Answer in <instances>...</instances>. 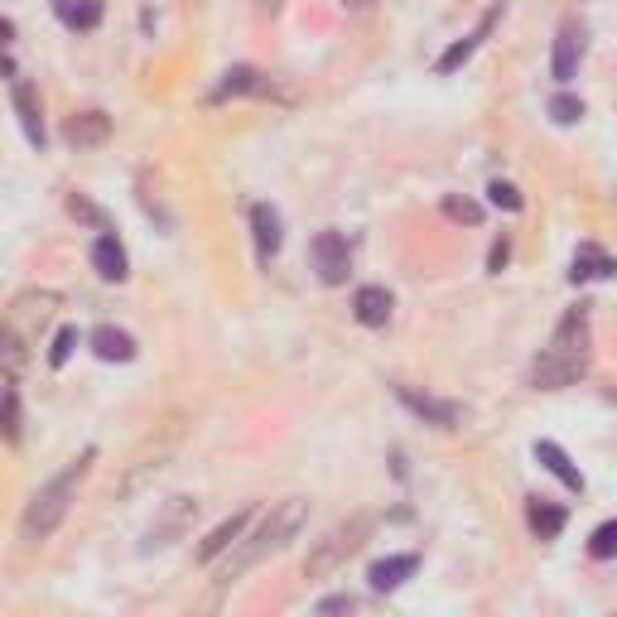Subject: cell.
Wrapping results in <instances>:
<instances>
[{
  "label": "cell",
  "instance_id": "cell-6",
  "mask_svg": "<svg viewBox=\"0 0 617 617\" xmlns=\"http://www.w3.org/2000/svg\"><path fill=\"white\" fill-rule=\"evenodd\" d=\"M193 516H198V502H193V497H174V502L160 511V521H155V526L145 531V545H140V555L169 550V545H174V540L188 531V521H193Z\"/></svg>",
  "mask_w": 617,
  "mask_h": 617
},
{
  "label": "cell",
  "instance_id": "cell-27",
  "mask_svg": "<svg viewBox=\"0 0 617 617\" xmlns=\"http://www.w3.org/2000/svg\"><path fill=\"white\" fill-rule=\"evenodd\" d=\"M5 439L10 444L20 439V396H15V381L5 386Z\"/></svg>",
  "mask_w": 617,
  "mask_h": 617
},
{
  "label": "cell",
  "instance_id": "cell-8",
  "mask_svg": "<svg viewBox=\"0 0 617 617\" xmlns=\"http://www.w3.org/2000/svg\"><path fill=\"white\" fill-rule=\"evenodd\" d=\"M10 102H15V116L25 126L29 145H44V111H39V97H34V87L25 78H10Z\"/></svg>",
  "mask_w": 617,
  "mask_h": 617
},
{
  "label": "cell",
  "instance_id": "cell-10",
  "mask_svg": "<svg viewBox=\"0 0 617 617\" xmlns=\"http://www.w3.org/2000/svg\"><path fill=\"white\" fill-rule=\"evenodd\" d=\"M63 135H68V145L92 150V145H102V140L111 135V116L107 111H82V116H73V121L63 126Z\"/></svg>",
  "mask_w": 617,
  "mask_h": 617
},
{
  "label": "cell",
  "instance_id": "cell-31",
  "mask_svg": "<svg viewBox=\"0 0 617 617\" xmlns=\"http://www.w3.org/2000/svg\"><path fill=\"white\" fill-rule=\"evenodd\" d=\"M507 256H511V246H507V242H497V246H492V256H487V266L502 270V266H507Z\"/></svg>",
  "mask_w": 617,
  "mask_h": 617
},
{
  "label": "cell",
  "instance_id": "cell-7",
  "mask_svg": "<svg viewBox=\"0 0 617 617\" xmlns=\"http://www.w3.org/2000/svg\"><path fill=\"white\" fill-rule=\"evenodd\" d=\"M309 251H314V266H319L323 285H343V280H348L352 256H348V237H343V232H319Z\"/></svg>",
  "mask_w": 617,
  "mask_h": 617
},
{
  "label": "cell",
  "instance_id": "cell-22",
  "mask_svg": "<svg viewBox=\"0 0 617 617\" xmlns=\"http://www.w3.org/2000/svg\"><path fill=\"white\" fill-rule=\"evenodd\" d=\"M526 516H531V531H536L540 540H555V536L564 531V511H560V507H550V502H540V497H531Z\"/></svg>",
  "mask_w": 617,
  "mask_h": 617
},
{
  "label": "cell",
  "instance_id": "cell-18",
  "mask_svg": "<svg viewBox=\"0 0 617 617\" xmlns=\"http://www.w3.org/2000/svg\"><path fill=\"white\" fill-rule=\"evenodd\" d=\"M251 227H256V251H261V261H270L275 251H280V217L270 203H256L251 208Z\"/></svg>",
  "mask_w": 617,
  "mask_h": 617
},
{
  "label": "cell",
  "instance_id": "cell-3",
  "mask_svg": "<svg viewBox=\"0 0 617 617\" xmlns=\"http://www.w3.org/2000/svg\"><path fill=\"white\" fill-rule=\"evenodd\" d=\"M584 372H589V314L569 309L550 338V348L531 362V386L560 391V386H574Z\"/></svg>",
  "mask_w": 617,
  "mask_h": 617
},
{
  "label": "cell",
  "instance_id": "cell-9",
  "mask_svg": "<svg viewBox=\"0 0 617 617\" xmlns=\"http://www.w3.org/2000/svg\"><path fill=\"white\" fill-rule=\"evenodd\" d=\"M251 516H256V511H237V516H227V521L217 526L213 536H208L203 545H198V560H203V564H213L217 555H227V550H232V545L242 540L246 526H251Z\"/></svg>",
  "mask_w": 617,
  "mask_h": 617
},
{
  "label": "cell",
  "instance_id": "cell-2",
  "mask_svg": "<svg viewBox=\"0 0 617 617\" xmlns=\"http://www.w3.org/2000/svg\"><path fill=\"white\" fill-rule=\"evenodd\" d=\"M92 458H97V449H82V454L73 458L63 473H54L49 483H44L39 492H34V497H29L25 516H20V540H25V545H44V540H49L58 526H63L68 507L78 502L82 478L92 473Z\"/></svg>",
  "mask_w": 617,
  "mask_h": 617
},
{
  "label": "cell",
  "instance_id": "cell-16",
  "mask_svg": "<svg viewBox=\"0 0 617 617\" xmlns=\"http://www.w3.org/2000/svg\"><path fill=\"white\" fill-rule=\"evenodd\" d=\"M92 352H97L102 362H131L135 338L131 333H121V328H111V323H102V328L92 333Z\"/></svg>",
  "mask_w": 617,
  "mask_h": 617
},
{
  "label": "cell",
  "instance_id": "cell-21",
  "mask_svg": "<svg viewBox=\"0 0 617 617\" xmlns=\"http://www.w3.org/2000/svg\"><path fill=\"white\" fill-rule=\"evenodd\" d=\"M593 275H617V261H608L598 246H579V256H574V270H569V280L579 285V280H593Z\"/></svg>",
  "mask_w": 617,
  "mask_h": 617
},
{
  "label": "cell",
  "instance_id": "cell-5",
  "mask_svg": "<svg viewBox=\"0 0 617 617\" xmlns=\"http://www.w3.org/2000/svg\"><path fill=\"white\" fill-rule=\"evenodd\" d=\"M213 97H270V102H295V92L290 87H280L275 78H266L261 68H227L222 82H217Z\"/></svg>",
  "mask_w": 617,
  "mask_h": 617
},
{
  "label": "cell",
  "instance_id": "cell-19",
  "mask_svg": "<svg viewBox=\"0 0 617 617\" xmlns=\"http://www.w3.org/2000/svg\"><path fill=\"white\" fill-rule=\"evenodd\" d=\"M54 10L68 29H97L102 25V0H54Z\"/></svg>",
  "mask_w": 617,
  "mask_h": 617
},
{
  "label": "cell",
  "instance_id": "cell-32",
  "mask_svg": "<svg viewBox=\"0 0 617 617\" xmlns=\"http://www.w3.org/2000/svg\"><path fill=\"white\" fill-rule=\"evenodd\" d=\"M343 5H352V10H372L376 0H343Z\"/></svg>",
  "mask_w": 617,
  "mask_h": 617
},
{
  "label": "cell",
  "instance_id": "cell-24",
  "mask_svg": "<svg viewBox=\"0 0 617 617\" xmlns=\"http://www.w3.org/2000/svg\"><path fill=\"white\" fill-rule=\"evenodd\" d=\"M550 116H555V126H574V121L584 116V102L569 97V92H560V97H550Z\"/></svg>",
  "mask_w": 617,
  "mask_h": 617
},
{
  "label": "cell",
  "instance_id": "cell-30",
  "mask_svg": "<svg viewBox=\"0 0 617 617\" xmlns=\"http://www.w3.org/2000/svg\"><path fill=\"white\" fill-rule=\"evenodd\" d=\"M352 608H362L357 598H323L319 603V613H352Z\"/></svg>",
  "mask_w": 617,
  "mask_h": 617
},
{
  "label": "cell",
  "instance_id": "cell-28",
  "mask_svg": "<svg viewBox=\"0 0 617 617\" xmlns=\"http://www.w3.org/2000/svg\"><path fill=\"white\" fill-rule=\"evenodd\" d=\"M68 213H73V217H82V222H92L97 232H107V217L97 213V208H92V203H87L82 193H73V198H68Z\"/></svg>",
  "mask_w": 617,
  "mask_h": 617
},
{
  "label": "cell",
  "instance_id": "cell-11",
  "mask_svg": "<svg viewBox=\"0 0 617 617\" xmlns=\"http://www.w3.org/2000/svg\"><path fill=\"white\" fill-rule=\"evenodd\" d=\"M579 58H584V29L579 25H564L560 39H555V82H569L574 73H579Z\"/></svg>",
  "mask_w": 617,
  "mask_h": 617
},
{
  "label": "cell",
  "instance_id": "cell-26",
  "mask_svg": "<svg viewBox=\"0 0 617 617\" xmlns=\"http://www.w3.org/2000/svg\"><path fill=\"white\" fill-rule=\"evenodd\" d=\"M487 198H492L497 208H507V213H521V193H516L507 179H492V184H487Z\"/></svg>",
  "mask_w": 617,
  "mask_h": 617
},
{
  "label": "cell",
  "instance_id": "cell-23",
  "mask_svg": "<svg viewBox=\"0 0 617 617\" xmlns=\"http://www.w3.org/2000/svg\"><path fill=\"white\" fill-rule=\"evenodd\" d=\"M444 213L454 217V222H468V227H478V222H483V208H478L473 198H458V193H449V198H444Z\"/></svg>",
  "mask_w": 617,
  "mask_h": 617
},
{
  "label": "cell",
  "instance_id": "cell-12",
  "mask_svg": "<svg viewBox=\"0 0 617 617\" xmlns=\"http://www.w3.org/2000/svg\"><path fill=\"white\" fill-rule=\"evenodd\" d=\"M396 396H401L415 415H425L430 425H439V430H454V425H458V405L434 401V396H420V391H410V386H396Z\"/></svg>",
  "mask_w": 617,
  "mask_h": 617
},
{
  "label": "cell",
  "instance_id": "cell-14",
  "mask_svg": "<svg viewBox=\"0 0 617 617\" xmlns=\"http://www.w3.org/2000/svg\"><path fill=\"white\" fill-rule=\"evenodd\" d=\"M415 569H420V560H415V555H391V560H376L372 569H367V579H372L376 593H391V589H401Z\"/></svg>",
  "mask_w": 617,
  "mask_h": 617
},
{
  "label": "cell",
  "instance_id": "cell-1",
  "mask_svg": "<svg viewBox=\"0 0 617 617\" xmlns=\"http://www.w3.org/2000/svg\"><path fill=\"white\" fill-rule=\"evenodd\" d=\"M304 521H309V502H304V497H285V502H275V507L256 521V531H242V540L227 550V560L217 564V589L237 584L246 569H256V564L270 560V555H280V550L304 531Z\"/></svg>",
  "mask_w": 617,
  "mask_h": 617
},
{
  "label": "cell",
  "instance_id": "cell-20",
  "mask_svg": "<svg viewBox=\"0 0 617 617\" xmlns=\"http://www.w3.org/2000/svg\"><path fill=\"white\" fill-rule=\"evenodd\" d=\"M492 20H497V15H487L483 25H478V34H468V39H458L454 49H444V54H439V63H434V68H439V73H454V68H463V63L473 58V49L483 44V34H487V29H492Z\"/></svg>",
  "mask_w": 617,
  "mask_h": 617
},
{
  "label": "cell",
  "instance_id": "cell-33",
  "mask_svg": "<svg viewBox=\"0 0 617 617\" xmlns=\"http://www.w3.org/2000/svg\"><path fill=\"white\" fill-rule=\"evenodd\" d=\"M261 10H270V15H275V10H280V0H261Z\"/></svg>",
  "mask_w": 617,
  "mask_h": 617
},
{
  "label": "cell",
  "instance_id": "cell-4",
  "mask_svg": "<svg viewBox=\"0 0 617 617\" xmlns=\"http://www.w3.org/2000/svg\"><path fill=\"white\" fill-rule=\"evenodd\" d=\"M372 531H376L372 511H357L348 521H338L333 531H323V536L309 545V555H304V579H328L333 569H343V564L372 540Z\"/></svg>",
  "mask_w": 617,
  "mask_h": 617
},
{
  "label": "cell",
  "instance_id": "cell-29",
  "mask_svg": "<svg viewBox=\"0 0 617 617\" xmlns=\"http://www.w3.org/2000/svg\"><path fill=\"white\" fill-rule=\"evenodd\" d=\"M73 348H78V328H63V333L54 338V352H49V362H54V367H63V362L73 357Z\"/></svg>",
  "mask_w": 617,
  "mask_h": 617
},
{
  "label": "cell",
  "instance_id": "cell-17",
  "mask_svg": "<svg viewBox=\"0 0 617 617\" xmlns=\"http://www.w3.org/2000/svg\"><path fill=\"white\" fill-rule=\"evenodd\" d=\"M92 266H97L102 280H126V251H121V242H116L111 232H102V237L92 242Z\"/></svg>",
  "mask_w": 617,
  "mask_h": 617
},
{
  "label": "cell",
  "instance_id": "cell-25",
  "mask_svg": "<svg viewBox=\"0 0 617 617\" xmlns=\"http://www.w3.org/2000/svg\"><path fill=\"white\" fill-rule=\"evenodd\" d=\"M589 555H593V560H613V555H617V521H608V526H598V531H593Z\"/></svg>",
  "mask_w": 617,
  "mask_h": 617
},
{
  "label": "cell",
  "instance_id": "cell-13",
  "mask_svg": "<svg viewBox=\"0 0 617 617\" xmlns=\"http://www.w3.org/2000/svg\"><path fill=\"white\" fill-rule=\"evenodd\" d=\"M352 314H357V323H367V328H386V319H391V295H386L381 285H362V290L352 295Z\"/></svg>",
  "mask_w": 617,
  "mask_h": 617
},
{
  "label": "cell",
  "instance_id": "cell-15",
  "mask_svg": "<svg viewBox=\"0 0 617 617\" xmlns=\"http://www.w3.org/2000/svg\"><path fill=\"white\" fill-rule=\"evenodd\" d=\"M536 463H545V468H550V473H555V478H560L569 492H584V473H579V468L569 463V454H564L560 444L540 439V444H536Z\"/></svg>",
  "mask_w": 617,
  "mask_h": 617
}]
</instances>
